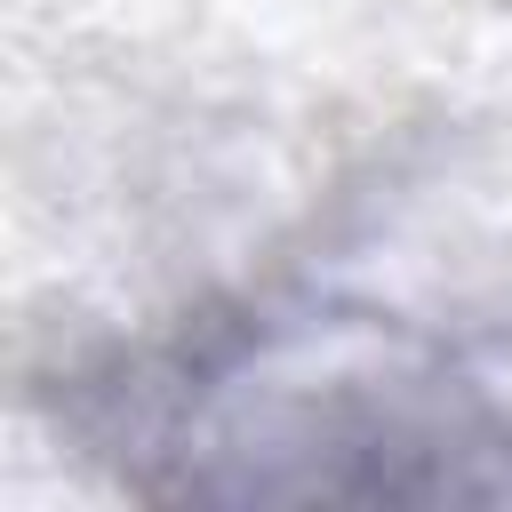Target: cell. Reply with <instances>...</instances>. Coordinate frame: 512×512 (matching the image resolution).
<instances>
[{
	"instance_id": "cell-1",
	"label": "cell",
	"mask_w": 512,
	"mask_h": 512,
	"mask_svg": "<svg viewBox=\"0 0 512 512\" xmlns=\"http://www.w3.org/2000/svg\"><path fill=\"white\" fill-rule=\"evenodd\" d=\"M120 472L192 504H496L512 400L384 320H240L128 384Z\"/></svg>"
}]
</instances>
